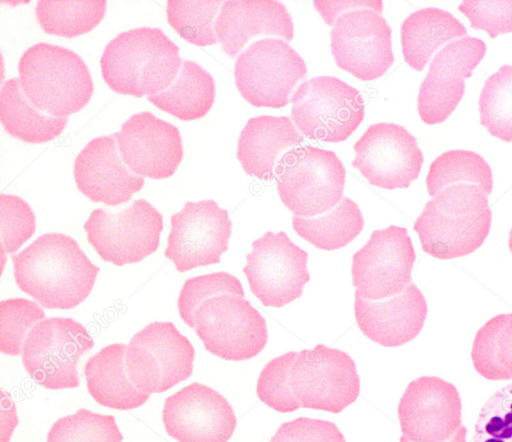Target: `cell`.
<instances>
[{"mask_svg": "<svg viewBox=\"0 0 512 442\" xmlns=\"http://www.w3.org/2000/svg\"><path fill=\"white\" fill-rule=\"evenodd\" d=\"M215 35L226 54L235 57L250 39L277 36L292 40L293 22L279 1H225L216 18Z\"/></svg>", "mask_w": 512, "mask_h": 442, "instance_id": "cell-24", "label": "cell"}, {"mask_svg": "<svg viewBox=\"0 0 512 442\" xmlns=\"http://www.w3.org/2000/svg\"><path fill=\"white\" fill-rule=\"evenodd\" d=\"M508 246H509L510 252L512 253V228H511L510 233H509Z\"/></svg>", "mask_w": 512, "mask_h": 442, "instance_id": "cell-46", "label": "cell"}, {"mask_svg": "<svg viewBox=\"0 0 512 442\" xmlns=\"http://www.w3.org/2000/svg\"><path fill=\"white\" fill-rule=\"evenodd\" d=\"M485 43L464 37L447 44L432 59L418 94V112L426 124L441 123L448 118L463 97L464 80L482 60Z\"/></svg>", "mask_w": 512, "mask_h": 442, "instance_id": "cell-20", "label": "cell"}, {"mask_svg": "<svg viewBox=\"0 0 512 442\" xmlns=\"http://www.w3.org/2000/svg\"><path fill=\"white\" fill-rule=\"evenodd\" d=\"M162 421L178 442H228L237 424L226 398L197 382L166 398Z\"/></svg>", "mask_w": 512, "mask_h": 442, "instance_id": "cell-19", "label": "cell"}, {"mask_svg": "<svg viewBox=\"0 0 512 442\" xmlns=\"http://www.w3.org/2000/svg\"><path fill=\"white\" fill-rule=\"evenodd\" d=\"M480 122L488 132L512 141V65H504L485 82L479 98Z\"/></svg>", "mask_w": 512, "mask_h": 442, "instance_id": "cell-34", "label": "cell"}, {"mask_svg": "<svg viewBox=\"0 0 512 442\" xmlns=\"http://www.w3.org/2000/svg\"><path fill=\"white\" fill-rule=\"evenodd\" d=\"M345 176L335 152L306 145L287 154L275 178L282 203L295 216L315 217L340 202Z\"/></svg>", "mask_w": 512, "mask_h": 442, "instance_id": "cell-5", "label": "cell"}, {"mask_svg": "<svg viewBox=\"0 0 512 442\" xmlns=\"http://www.w3.org/2000/svg\"><path fill=\"white\" fill-rule=\"evenodd\" d=\"M19 80L29 101L52 117H68L90 101L93 81L75 52L61 46L37 43L20 58Z\"/></svg>", "mask_w": 512, "mask_h": 442, "instance_id": "cell-4", "label": "cell"}, {"mask_svg": "<svg viewBox=\"0 0 512 442\" xmlns=\"http://www.w3.org/2000/svg\"><path fill=\"white\" fill-rule=\"evenodd\" d=\"M270 442H346L333 422L299 417L279 426Z\"/></svg>", "mask_w": 512, "mask_h": 442, "instance_id": "cell-43", "label": "cell"}, {"mask_svg": "<svg viewBox=\"0 0 512 442\" xmlns=\"http://www.w3.org/2000/svg\"><path fill=\"white\" fill-rule=\"evenodd\" d=\"M15 281L48 309H71L91 293L99 267L77 242L62 233H46L12 255Z\"/></svg>", "mask_w": 512, "mask_h": 442, "instance_id": "cell-1", "label": "cell"}, {"mask_svg": "<svg viewBox=\"0 0 512 442\" xmlns=\"http://www.w3.org/2000/svg\"><path fill=\"white\" fill-rule=\"evenodd\" d=\"M457 388L436 376L411 381L398 405L402 435L412 442H443L462 425Z\"/></svg>", "mask_w": 512, "mask_h": 442, "instance_id": "cell-18", "label": "cell"}, {"mask_svg": "<svg viewBox=\"0 0 512 442\" xmlns=\"http://www.w3.org/2000/svg\"><path fill=\"white\" fill-rule=\"evenodd\" d=\"M473 442H512V383L493 393L480 409Z\"/></svg>", "mask_w": 512, "mask_h": 442, "instance_id": "cell-40", "label": "cell"}, {"mask_svg": "<svg viewBox=\"0 0 512 442\" xmlns=\"http://www.w3.org/2000/svg\"><path fill=\"white\" fill-rule=\"evenodd\" d=\"M471 358L476 372L487 380L512 378V313L494 316L477 331Z\"/></svg>", "mask_w": 512, "mask_h": 442, "instance_id": "cell-31", "label": "cell"}, {"mask_svg": "<svg viewBox=\"0 0 512 442\" xmlns=\"http://www.w3.org/2000/svg\"><path fill=\"white\" fill-rule=\"evenodd\" d=\"M456 184L479 187L487 196L493 188L492 171L477 153L468 150H450L437 157L430 165L426 178L431 197Z\"/></svg>", "mask_w": 512, "mask_h": 442, "instance_id": "cell-32", "label": "cell"}, {"mask_svg": "<svg viewBox=\"0 0 512 442\" xmlns=\"http://www.w3.org/2000/svg\"><path fill=\"white\" fill-rule=\"evenodd\" d=\"M295 232L318 249L332 251L354 240L364 227L359 206L343 196L331 210L315 217H292Z\"/></svg>", "mask_w": 512, "mask_h": 442, "instance_id": "cell-30", "label": "cell"}, {"mask_svg": "<svg viewBox=\"0 0 512 442\" xmlns=\"http://www.w3.org/2000/svg\"><path fill=\"white\" fill-rule=\"evenodd\" d=\"M474 29L486 31L491 38L512 32V0L464 1L458 6Z\"/></svg>", "mask_w": 512, "mask_h": 442, "instance_id": "cell-42", "label": "cell"}, {"mask_svg": "<svg viewBox=\"0 0 512 442\" xmlns=\"http://www.w3.org/2000/svg\"><path fill=\"white\" fill-rule=\"evenodd\" d=\"M231 231L228 211L214 200L187 202L171 216L164 254L179 272L220 263L221 255L228 250Z\"/></svg>", "mask_w": 512, "mask_h": 442, "instance_id": "cell-16", "label": "cell"}, {"mask_svg": "<svg viewBox=\"0 0 512 442\" xmlns=\"http://www.w3.org/2000/svg\"><path fill=\"white\" fill-rule=\"evenodd\" d=\"M0 119L10 135L28 143L54 139L68 122V117H52L37 109L24 94L19 78H11L2 86Z\"/></svg>", "mask_w": 512, "mask_h": 442, "instance_id": "cell-29", "label": "cell"}, {"mask_svg": "<svg viewBox=\"0 0 512 442\" xmlns=\"http://www.w3.org/2000/svg\"><path fill=\"white\" fill-rule=\"evenodd\" d=\"M105 11V0H41L35 9L38 23L46 33L67 38L76 37L94 29L104 18Z\"/></svg>", "mask_w": 512, "mask_h": 442, "instance_id": "cell-33", "label": "cell"}, {"mask_svg": "<svg viewBox=\"0 0 512 442\" xmlns=\"http://www.w3.org/2000/svg\"><path fill=\"white\" fill-rule=\"evenodd\" d=\"M182 60L179 48L159 28L120 33L105 47L104 81L116 93L142 97L164 91L175 80Z\"/></svg>", "mask_w": 512, "mask_h": 442, "instance_id": "cell-3", "label": "cell"}, {"mask_svg": "<svg viewBox=\"0 0 512 442\" xmlns=\"http://www.w3.org/2000/svg\"><path fill=\"white\" fill-rule=\"evenodd\" d=\"M467 428L463 425L447 440L443 442H466ZM400 442H412L408 440L405 436L400 437Z\"/></svg>", "mask_w": 512, "mask_h": 442, "instance_id": "cell-45", "label": "cell"}, {"mask_svg": "<svg viewBox=\"0 0 512 442\" xmlns=\"http://www.w3.org/2000/svg\"><path fill=\"white\" fill-rule=\"evenodd\" d=\"M415 258L406 228L390 225L374 230L352 257V283L356 292L366 300L399 294L412 282Z\"/></svg>", "mask_w": 512, "mask_h": 442, "instance_id": "cell-14", "label": "cell"}, {"mask_svg": "<svg viewBox=\"0 0 512 442\" xmlns=\"http://www.w3.org/2000/svg\"><path fill=\"white\" fill-rule=\"evenodd\" d=\"M307 260L308 253L284 231H268L252 242L243 273L262 305L281 308L302 296L310 280Z\"/></svg>", "mask_w": 512, "mask_h": 442, "instance_id": "cell-13", "label": "cell"}, {"mask_svg": "<svg viewBox=\"0 0 512 442\" xmlns=\"http://www.w3.org/2000/svg\"><path fill=\"white\" fill-rule=\"evenodd\" d=\"M330 37L337 66L362 81L381 77L393 64L390 26L373 9L341 14L333 23Z\"/></svg>", "mask_w": 512, "mask_h": 442, "instance_id": "cell-15", "label": "cell"}, {"mask_svg": "<svg viewBox=\"0 0 512 442\" xmlns=\"http://www.w3.org/2000/svg\"><path fill=\"white\" fill-rule=\"evenodd\" d=\"M223 294L244 297V289L238 278L228 272H215L187 279L178 298L181 319L194 328V314L207 299Z\"/></svg>", "mask_w": 512, "mask_h": 442, "instance_id": "cell-39", "label": "cell"}, {"mask_svg": "<svg viewBox=\"0 0 512 442\" xmlns=\"http://www.w3.org/2000/svg\"><path fill=\"white\" fill-rule=\"evenodd\" d=\"M314 6L329 25L347 10L367 8L379 13L382 11V1H314Z\"/></svg>", "mask_w": 512, "mask_h": 442, "instance_id": "cell-44", "label": "cell"}, {"mask_svg": "<svg viewBox=\"0 0 512 442\" xmlns=\"http://www.w3.org/2000/svg\"><path fill=\"white\" fill-rule=\"evenodd\" d=\"M94 341L72 318L51 317L36 324L22 347V363L32 379L47 389L79 385L77 364Z\"/></svg>", "mask_w": 512, "mask_h": 442, "instance_id": "cell-8", "label": "cell"}, {"mask_svg": "<svg viewBox=\"0 0 512 442\" xmlns=\"http://www.w3.org/2000/svg\"><path fill=\"white\" fill-rule=\"evenodd\" d=\"M291 115L308 138L337 143L346 140L364 118L359 91L332 76H318L302 83L291 98Z\"/></svg>", "mask_w": 512, "mask_h": 442, "instance_id": "cell-6", "label": "cell"}, {"mask_svg": "<svg viewBox=\"0 0 512 442\" xmlns=\"http://www.w3.org/2000/svg\"><path fill=\"white\" fill-rule=\"evenodd\" d=\"M215 84L212 76L199 64L183 60L180 70L164 91L148 100L159 109L183 121L205 116L214 103Z\"/></svg>", "mask_w": 512, "mask_h": 442, "instance_id": "cell-28", "label": "cell"}, {"mask_svg": "<svg viewBox=\"0 0 512 442\" xmlns=\"http://www.w3.org/2000/svg\"><path fill=\"white\" fill-rule=\"evenodd\" d=\"M211 354L228 361L258 355L268 340L264 317L245 297L223 294L205 300L193 328Z\"/></svg>", "mask_w": 512, "mask_h": 442, "instance_id": "cell-7", "label": "cell"}, {"mask_svg": "<svg viewBox=\"0 0 512 442\" xmlns=\"http://www.w3.org/2000/svg\"><path fill=\"white\" fill-rule=\"evenodd\" d=\"M297 355L298 352L289 351L273 358L264 366L258 377V398L280 413L293 412L301 407L290 386V370Z\"/></svg>", "mask_w": 512, "mask_h": 442, "instance_id": "cell-38", "label": "cell"}, {"mask_svg": "<svg viewBox=\"0 0 512 442\" xmlns=\"http://www.w3.org/2000/svg\"><path fill=\"white\" fill-rule=\"evenodd\" d=\"M491 222L487 195L475 185L456 184L426 203L414 230L425 253L447 260L478 249L489 234Z\"/></svg>", "mask_w": 512, "mask_h": 442, "instance_id": "cell-2", "label": "cell"}, {"mask_svg": "<svg viewBox=\"0 0 512 442\" xmlns=\"http://www.w3.org/2000/svg\"><path fill=\"white\" fill-rule=\"evenodd\" d=\"M426 300L411 282L402 292L381 300H366L355 291L354 315L361 332L383 347L413 340L427 316Z\"/></svg>", "mask_w": 512, "mask_h": 442, "instance_id": "cell-23", "label": "cell"}, {"mask_svg": "<svg viewBox=\"0 0 512 442\" xmlns=\"http://www.w3.org/2000/svg\"><path fill=\"white\" fill-rule=\"evenodd\" d=\"M45 313L36 303L23 298L0 303V350L6 355H19L30 330L44 320Z\"/></svg>", "mask_w": 512, "mask_h": 442, "instance_id": "cell-37", "label": "cell"}, {"mask_svg": "<svg viewBox=\"0 0 512 442\" xmlns=\"http://www.w3.org/2000/svg\"><path fill=\"white\" fill-rule=\"evenodd\" d=\"M74 178L82 194L109 206L127 202L145 183L123 162L114 135L88 142L75 160Z\"/></svg>", "mask_w": 512, "mask_h": 442, "instance_id": "cell-22", "label": "cell"}, {"mask_svg": "<svg viewBox=\"0 0 512 442\" xmlns=\"http://www.w3.org/2000/svg\"><path fill=\"white\" fill-rule=\"evenodd\" d=\"M35 215L22 198L0 195L1 254L17 251L35 232Z\"/></svg>", "mask_w": 512, "mask_h": 442, "instance_id": "cell-41", "label": "cell"}, {"mask_svg": "<svg viewBox=\"0 0 512 442\" xmlns=\"http://www.w3.org/2000/svg\"><path fill=\"white\" fill-rule=\"evenodd\" d=\"M466 34L464 25L445 10L434 7L417 10L401 26L404 59L410 67L421 71L439 47Z\"/></svg>", "mask_w": 512, "mask_h": 442, "instance_id": "cell-27", "label": "cell"}, {"mask_svg": "<svg viewBox=\"0 0 512 442\" xmlns=\"http://www.w3.org/2000/svg\"><path fill=\"white\" fill-rule=\"evenodd\" d=\"M222 4V1L170 0L167 2V20L189 43L213 45L217 42L213 20Z\"/></svg>", "mask_w": 512, "mask_h": 442, "instance_id": "cell-35", "label": "cell"}, {"mask_svg": "<svg viewBox=\"0 0 512 442\" xmlns=\"http://www.w3.org/2000/svg\"><path fill=\"white\" fill-rule=\"evenodd\" d=\"M113 135L123 162L137 176L165 179L182 161L178 128L150 112L132 115Z\"/></svg>", "mask_w": 512, "mask_h": 442, "instance_id": "cell-21", "label": "cell"}, {"mask_svg": "<svg viewBox=\"0 0 512 442\" xmlns=\"http://www.w3.org/2000/svg\"><path fill=\"white\" fill-rule=\"evenodd\" d=\"M353 167L374 186L408 188L419 176L423 154L416 138L403 126L376 123L354 144Z\"/></svg>", "mask_w": 512, "mask_h": 442, "instance_id": "cell-17", "label": "cell"}, {"mask_svg": "<svg viewBox=\"0 0 512 442\" xmlns=\"http://www.w3.org/2000/svg\"><path fill=\"white\" fill-rule=\"evenodd\" d=\"M303 141L286 116L250 118L238 139L237 158L246 174L271 181L287 154Z\"/></svg>", "mask_w": 512, "mask_h": 442, "instance_id": "cell-25", "label": "cell"}, {"mask_svg": "<svg viewBox=\"0 0 512 442\" xmlns=\"http://www.w3.org/2000/svg\"><path fill=\"white\" fill-rule=\"evenodd\" d=\"M195 350L172 322H153L137 332L125 353L128 377L140 391L162 393L190 377Z\"/></svg>", "mask_w": 512, "mask_h": 442, "instance_id": "cell-9", "label": "cell"}, {"mask_svg": "<svg viewBox=\"0 0 512 442\" xmlns=\"http://www.w3.org/2000/svg\"><path fill=\"white\" fill-rule=\"evenodd\" d=\"M290 386L301 407L337 414L358 398L360 378L349 354L318 344L298 352Z\"/></svg>", "mask_w": 512, "mask_h": 442, "instance_id": "cell-12", "label": "cell"}, {"mask_svg": "<svg viewBox=\"0 0 512 442\" xmlns=\"http://www.w3.org/2000/svg\"><path fill=\"white\" fill-rule=\"evenodd\" d=\"M83 227L104 261L123 266L140 262L158 249L163 218L148 201L138 199L118 211L93 210Z\"/></svg>", "mask_w": 512, "mask_h": 442, "instance_id": "cell-11", "label": "cell"}, {"mask_svg": "<svg viewBox=\"0 0 512 442\" xmlns=\"http://www.w3.org/2000/svg\"><path fill=\"white\" fill-rule=\"evenodd\" d=\"M307 73L302 57L284 40L264 38L250 44L237 58L235 84L255 107L282 108L295 85Z\"/></svg>", "mask_w": 512, "mask_h": 442, "instance_id": "cell-10", "label": "cell"}, {"mask_svg": "<svg viewBox=\"0 0 512 442\" xmlns=\"http://www.w3.org/2000/svg\"><path fill=\"white\" fill-rule=\"evenodd\" d=\"M114 416L79 409L59 418L47 434L46 442H121Z\"/></svg>", "mask_w": 512, "mask_h": 442, "instance_id": "cell-36", "label": "cell"}, {"mask_svg": "<svg viewBox=\"0 0 512 442\" xmlns=\"http://www.w3.org/2000/svg\"><path fill=\"white\" fill-rule=\"evenodd\" d=\"M127 346L114 343L105 346L88 359L84 367L87 389L102 406L131 410L143 405L150 394L140 391L126 371Z\"/></svg>", "mask_w": 512, "mask_h": 442, "instance_id": "cell-26", "label": "cell"}]
</instances>
